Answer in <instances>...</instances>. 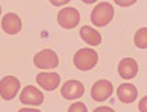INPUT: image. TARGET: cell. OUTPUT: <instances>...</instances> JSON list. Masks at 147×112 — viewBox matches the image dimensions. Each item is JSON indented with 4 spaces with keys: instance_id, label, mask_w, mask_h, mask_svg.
<instances>
[{
    "instance_id": "cell-2",
    "label": "cell",
    "mask_w": 147,
    "mask_h": 112,
    "mask_svg": "<svg viewBox=\"0 0 147 112\" xmlns=\"http://www.w3.org/2000/svg\"><path fill=\"white\" fill-rule=\"evenodd\" d=\"M97 62H99V55L94 49H80L74 53L73 64L80 71H90L92 70Z\"/></svg>"
},
{
    "instance_id": "cell-19",
    "label": "cell",
    "mask_w": 147,
    "mask_h": 112,
    "mask_svg": "<svg viewBox=\"0 0 147 112\" xmlns=\"http://www.w3.org/2000/svg\"><path fill=\"white\" fill-rule=\"evenodd\" d=\"M92 112H115L112 108H109V106H99V108H96Z\"/></svg>"
},
{
    "instance_id": "cell-6",
    "label": "cell",
    "mask_w": 147,
    "mask_h": 112,
    "mask_svg": "<svg viewBox=\"0 0 147 112\" xmlns=\"http://www.w3.org/2000/svg\"><path fill=\"white\" fill-rule=\"evenodd\" d=\"M58 23L64 29H74L80 23V14L76 8H62L58 12Z\"/></svg>"
},
{
    "instance_id": "cell-5",
    "label": "cell",
    "mask_w": 147,
    "mask_h": 112,
    "mask_svg": "<svg viewBox=\"0 0 147 112\" xmlns=\"http://www.w3.org/2000/svg\"><path fill=\"white\" fill-rule=\"evenodd\" d=\"M112 93H114V87L106 79H100V80H97L91 87V99L94 102H99V103L108 100L112 95Z\"/></svg>"
},
{
    "instance_id": "cell-3",
    "label": "cell",
    "mask_w": 147,
    "mask_h": 112,
    "mask_svg": "<svg viewBox=\"0 0 147 112\" xmlns=\"http://www.w3.org/2000/svg\"><path fill=\"white\" fill-rule=\"evenodd\" d=\"M58 64H59V58L52 49H44V50L38 52L34 56V65L44 71L56 68Z\"/></svg>"
},
{
    "instance_id": "cell-22",
    "label": "cell",
    "mask_w": 147,
    "mask_h": 112,
    "mask_svg": "<svg viewBox=\"0 0 147 112\" xmlns=\"http://www.w3.org/2000/svg\"><path fill=\"white\" fill-rule=\"evenodd\" d=\"M0 15H2V6H0Z\"/></svg>"
},
{
    "instance_id": "cell-10",
    "label": "cell",
    "mask_w": 147,
    "mask_h": 112,
    "mask_svg": "<svg viewBox=\"0 0 147 112\" xmlns=\"http://www.w3.org/2000/svg\"><path fill=\"white\" fill-rule=\"evenodd\" d=\"M21 26H23L21 18L15 12H8V14L3 15V18H2V29H3L5 34L17 35L18 32L21 30Z\"/></svg>"
},
{
    "instance_id": "cell-21",
    "label": "cell",
    "mask_w": 147,
    "mask_h": 112,
    "mask_svg": "<svg viewBox=\"0 0 147 112\" xmlns=\"http://www.w3.org/2000/svg\"><path fill=\"white\" fill-rule=\"evenodd\" d=\"M84 3H86V5H91V3H96L97 0H82Z\"/></svg>"
},
{
    "instance_id": "cell-4",
    "label": "cell",
    "mask_w": 147,
    "mask_h": 112,
    "mask_svg": "<svg viewBox=\"0 0 147 112\" xmlns=\"http://www.w3.org/2000/svg\"><path fill=\"white\" fill-rule=\"evenodd\" d=\"M20 102L26 106H36L42 105L44 102V93L40 91V88L34 87V85H28L20 91Z\"/></svg>"
},
{
    "instance_id": "cell-8",
    "label": "cell",
    "mask_w": 147,
    "mask_h": 112,
    "mask_svg": "<svg viewBox=\"0 0 147 112\" xmlns=\"http://www.w3.org/2000/svg\"><path fill=\"white\" fill-rule=\"evenodd\" d=\"M85 94V87L80 80H67L61 88V95L65 100H78Z\"/></svg>"
},
{
    "instance_id": "cell-11",
    "label": "cell",
    "mask_w": 147,
    "mask_h": 112,
    "mask_svg": "<svg viewBox=\"0 0 147 112\" xmlns=\"http://www.w3.org/2000/svg\"><path fill=\"white\" fill-rule=\"evenodd\" d=\"M118 74L124 80H130L138 74V64L134 58H124L118 62Z\"/></svg>"
},
{
    "instance_id": "cell-18",
    "label": "cell",
    "mask_w": 147,
    "mask_h": 112,
    "mask_svg": "<svg viewBox=\"0 0 147 112\" xmlns=\"http://www.w3.org/2000/svg\"><path fill=\"white\" fill-rule=\"evenodd\" d=\"M49 2H50L53 6H65V5L67 3H70V0H49Z\"/></svg>"
},
{
    "instance_id": "cell-20",
    "label": "cell",
    "mask_w": 147,
    "mask_h": 112,
    "mask_svg": "<svg viewBox=\"0 0 147 112\" xmlns=\"http://www.w3.org/2000/svg\"><path fill=\"white\" fill-rule=\"evenodd\" d=\"M18 112H41V111L36 109V108H34V106H30V108H28V106H26V108H21Z\"/></svg>"
},
{
    "instance_id": "cell-16",
    "label": "cell",
    "mask_w": 147,
    "mask_h": 112,
    "mask_svg": "<svg viewBox=\"0 0 147 112\" xmlns=\"http://www.w3.org/2000/svg\"><path fill=\"white\" fill-rule=\"evenodd\" d=\"M114 3L121 8H127V6H132V5L137 3V0H114Z\"/></svg>"
},
{
    "instance_id": "cell-14",
    "label": "cell",
    "mask_w": 147,
    "mask_h": 112,
    "mask_svg": "<svg viewBox=\"0 0 147 112\" xmlns=\"http://www.w3.org/2000/svg\"><path fill=\"white\" fill-rule=\"evenodd\" d=\"M134 44L138 49H147V27H141L134 35Z\"/></svg>"
},
{
    "instance_id": "cell-13",
    "label": "cell",
    "mask_w": 147,
    "mask_h": 112,
    "mask_svg": "<svg viewBox=\"0 0 147 112\" xmlns=\"http://www.w3.org/2000/svg\"><path fill=\"white\" fill-rule=\"evenodd\" d=\"M80 38L85 44H90V46H99L102 42V35L100 32H97L94 27H90V26H84L80 27V32H79Z\"/></svg>"
},
{
    "instance_id": "cell-9",
    "label": "cell",
    "mask_w": 147,
    "mask_h": 112,
    "mask_svg": "<svg viewBox=\"0 0 147 112\" xmlns=\"http://www.w3.org/2000/svg\"><path fill=\"white\" fill-rule=\"evenodd\" d=\"M36 83L46 91H55L61 85V76L55 71H41L36 76Z\"/></svg>"
},
{
    "instance_id": "cell-15",
    "label": "cell",
    "mask_w": 147,
    "mask_h": 112,
    "mask_svg": "<svg viewBox=\"0 0 147 112\" xmlns=\"http://www.w3.org/2000/svg\"><path fill=\"white\" fill-rule=\"evenodd\" d=\"M67 112H88V108H86V105L82 103V102H74L73 105H70Z\"/></svg>"
},
{
    "instance_id": "cell-12",
    "label": "cell",
    "mask_w": 147,
    "mask_h": 112,
    "mask_svg": "<svg viewBox=\"0 0 147 112\" xmlns=\"http://www.w3.org/2000/svg\"><path fill=\"white\" fill-rule=\"evenodd\" d=\"M117 97L121 103H134L138 97V89L134 83H121L117 88Z\"/></svg>"
},
{
    "instance_id": "cell-1",
    "label": "cell",
    "mask_w": 147,
    "mask_h": 112,
    "mask_svg": "<svg viewBox=\"0 0 147 112\" xmlns=\"http://www.w3.org/2000/svg\"><path fill=\"white\" fill-rule=\"evenodd\" d=\"M114 11L112 5L108 2H100L97 3L91 11V23L97 26V27H103V26H108L114 18Z\"/></svg>"
},
{
    "instance_id": "cell-7",
    "label": "cell",
    "mask_w": 147,
    "mask_h": 112,
    "mask_svg": "<svg viewBox=\"0 0 147 112\" xmlns=\"http://www.w3.org/2000/svg\"><path fill=\"white\" fill-rule=\"evenodd\" d=\"M20 93V80L15 76H5L0 80V97L3 100H12Z\"/></svg>"
},
{
    "instance_id": "cell-17",
    "label": "cell",
    "mask_w": 147,
    "mask_h": 112,
    "mask_svg": "<svg viewBox=\"0 0 147 112\" xmlns=\"http://www.w3.org/2000/svg\"><path fill=\"white\" fill-rule=\"evenodd\" d=\"M138 109H140V112H147V95H144V97L140 100Z\"/></svg>"
}]
</instances>
